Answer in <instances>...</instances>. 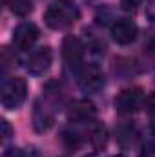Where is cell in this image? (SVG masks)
I'll return each mask as SVG.
<instances>
[{"mask_svg":"<svg viewBox=\"0 0 155 157\" xmlns=\"http://www.w3.org/2000/svg\"><path fill=\"white\" fill-rule=\"evenodd\" d=\"M64 143L68 144V148H78L80 144H82V137L78 135L77 132H71V130H68V132H64Z\"/></svg>","mask_w":155,"mask_h":157,"instance_id":"5bb4252c","label":"cell"},{"mask_svg":"<svg viewBox=\"0 0 155 157\" xmlns=\"http://www.w3.org/2000/svg\"><path fill=\"white\" fill-rule=\"evenodd\" d=\"M91 157H93V155H91Z\"/></svg>","mask_w":155,"mask_h":157,"instance_id":"7402d4cb","label":"cell"},{"mask_svg":"<svg viewBox=\"0 0 155 157\" xmlns=\"http://www.w3.org/2000/svg\"><path fill=\"white\" fill-rule=\"evenodd\" d=\"M115 110L122 115L135 113L144 104V91L141 88H124L115 97Z\"/></svg>","mask_w":155,"mask_h":157,"instance_id":"3957f363","label":"cell"},{"mask_svg":"<svg viewBox=\"0 0 155 157\" xmlns=\"http://www.w3.org/2000/svg\"><path fill=\"white\" fill-rule=\"evenodd\" d=\"M62 55L68 66L77 68L82 64V55H84V48L80 44V40L73 35H68L62 42Z\"/></svg>","mask_w":155,"mask_h":157,"instance_id":"9c48e42d","label":"cell"},{"mask_svg":"<svg viewBox=\"0 0 155 157\" xmlns=\"http://www.w3.org/2000/svg\"><path fill=\"white\" fill-rule=\"evenodd\" d=\"M26 95H28V84L24 78H7L2 86V106L6 110H17L26 101Z\"/></svg>","mask_w":155,"mask_h":157,"instance_id":"7a4b0ae2","label":"cell"},{"mask_svg":"<svg viewBox=\"0 0 155 157\" xmlns=\"http://www.w3.org/2000/svg\"><path fill=\"white\" fill-rule=\"evenodd\" d=\"M88 141L89 144L95 148V150H102L106 148V143H108V132L104 128V124L100 122H93L91 124V130L88 133Z\"/></svg>","mask_w":155,"mask_h":157,"instance_id":"8fae6325","label":"cell"},{"mask_svg":"<svg viewBox=\"0 0 155 157\" xmlns=\"http://www.w3.org/2000/svg\"><path fill=\"white\" fill-rule=\"evenodd\" d=\"M0 126H2V141H7L11 137V126H9V122L6 119L0 121Z\"/></svg>","mask_w":155,"mask_h":157,"instance_id":"ac0fdd59","label":"cell"},{"mask_svg":"<svg viewBox=\"0 0 155 157\" xmlns=\"http://www.w3.org/2000/svg\"><path fill=\"white\" fill-rule=\"evenodd\" d=\"M51 60H53V53H51V48L44 46V48H39L37 51L31 53V57L28 59L26 62V68L31 75H42L49 70L51 66Z\"/></svg>","mask_w":155,"mask_h":157,"instance_id":"8992f818","label":"cell"},{"mask_svg":"<svg viewBox=\"0 0 155 157\" xmlns=\"http://www.w3.org/2000/svg\"><path fill=\"white\" fill-rule=\"evenodd\" d=\"M141 4H142V0H120L122 9H126V11H135Z\"/></svg>","mask_w":155,"mask_h":157,"instance_id":"9a60e30c","label":"cell"},{"mask_svg":"<svg viewBox=\"0 0 155 157\" xmlns=\"http://www.w3.org/2000/svg\"><path fill=\"white\" fill-rule=\"evenodd\" d=\"M110 33H112V39L115 40L117 44H120V46H128V44H131L133 40L137 39V26H135L133 20L120 18V20L113 22Z\"/></svg>","mask_w":155,"mask_h":157,"instance_id":"52a82bcc","label":"cell"},{"mask_svg":"<svg viewBox=\"0 0 155 157\" xmlns=\"http://www.w3.org/2000/svg\"><path fill=\"white\" fill-rule=\"evenodd\" d=\"M4 157H26V152H22V150H17V148H9Z\"/></svg>","mask_w":155,"mask_h":157,"instance_id":"d6986e66","label":"cell"},{"mask_svg":"<svg viewBox=\"0 0 155 157\" xmlns=\"http://www.w3.org/2000/svg\"><path fill=\"white\" fill-rule=\"evenodd\" d=\"M7 9L15 15V17H28L33 11V4L31 0H7Z\"/></svg>","mask_w":155,"mask_h":157,"instance_id":"4fadbf2b","label":"cell"},{"mask_svg":"<svg viewBox=\"0 0 155 157\" xmlns=\"http://www.w3.org/2000/svg\"><path fill=\"white\" fill-rule=\"evenodd\" d=\"M53 124V113L46 108L40 106L39 102L35 104V112H33V126L37 132H47Z\"/></svg>","mask_w":155,"mask_h":157,"instance_id":"30bf717a","label":"cell"},{"mask_svg":"<svg viewBox=\"0 0 155 157\" xmlns=\"http://www.w3.org/2000/svg\"><path fill=\"white\" fill-rule=\"evenodd\" d=\"M112 157H126V155H112Z\"/></svg>","mask_w":155,"mask_h":157,"instance_id":"44dd1931","label":"cell"},{"mask_svg":"<svg viewBox=\"0 0 155 157\" xmlns=\"http://www.w3.org/2000/svg\"><path fill=\"white\" fill-rule=\"evenodd\" d=\"M78 17L80 11L73 0H55L44 13V20L51 29H66L77 22Z\"/></svg>","mask_w":155,"mask_h":157,"instance_id":"6da1fadb","label":"cell"},{"mask_svg":"<svg viewBox=\"0 0 155 157\" xmlns=\"http://www.w3.org/2000/svg\"><path fill=\"white\" fill-rule=\"evenodd\" d=\"M78 86L86 93H95L104 86V75L97 64H88L78 73Z\"/></svg>","mask_w":155,"mask_h":157,"instance_id":"277c9868","label":"cell"},{"mask_svg":"<svg viewBox=\"0 0 155 157\" xmlns=\"http://www.w3.org/2000/svg\"><path fill=\"white\" fill-rule=\"evenodd\" d=\"M150 121H152V130L155 132V97L150 101Z\"/></svg>","mask_w":155,"mask_h":157,"instance_id":"ffe728a7","label":"cell"},{"mask_svg":"<svg viewBox=\"0 0 155 157\" xmlns=\"http://www.w3.org/2000/svg\"><path fill=\"white\" fill-rule=\"evenodd\" d=\"M117 141L122 148H130L137 141V130L131 124H122L117 128Z\"/></svg>","mask_w":155,"mask_h":157,"instance_id":"7c38bea8","label":"cell"},{"mask_svg":"<svg viewBox=\"0 0 155 157\" xmlns=\"http://www.w3.org/2000/svg\"><path fill=\"white\" fill-rule=\"evenodd\" d=\"M39 39V28L31 22H22L13 31V46L20 51L29 49Z\"/></svg>","mask_w":155,"mask_h":157,"instance_id":"5b68a950","label":"cell"},{"mask_svg":"<svg viewBox=\"0 0 155 157\" xmlns=\"http://www.w3.org/2000/svg\"><path fill=\"white\" fill-rule=\"evenodd\" d=\"M144 15L150 22H155V0H148V4L144 7Z\"/></svg>","mask_w":155,"mask_h":157,"instance_id":"2e32d148","label":"cell"},{"mask_svg":"<svg viewBox=\"0 0 155 157\" xmlns=\"http://www.w3.org/2000/svg\"><path fill=\"white\" fill-rule=\"evenodd\" d=\"M139 157H155V143H146L141 150V155Z\"/></svg>","mask_w":155,"mask_h":157,"instance_id":"e0dca14e","label":"cell"},{"mask_svg":"<svg viewBox=\"0 0 155 157\" xmlns=\"http://www.w3.org/2000/svg\"><path fill=\"white\" fill-rule=\"evenodd\" d=\"M97 115V108L88 99H78L68 108V121L71 122H91Z\"/></svg>","mask_w":155,"mask_h":157,"instance_id":"ba28073f","label":"cell"}]
</instances>
